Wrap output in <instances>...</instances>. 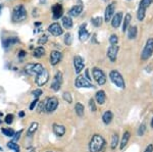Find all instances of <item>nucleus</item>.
I'll use <instances>...</instances> for the list:
<instances>
[{
  "instance_id": "1",
  "label": "nucleus",
  "mask_w": 153,
  "mask_h": 152,
  "mask_svg": "<svg viewBox=\"0 0 153 152\" xmlns=\"http://www.w3.org/2000/svg\"><path fill=\"white\" fill-rule=\"evenodd\" d=\"M104 145L105 140L103 139V137L100 135H94L89 144V150L90 152H99Z\"/></svg>"
},
{
  "instance_id": "2",
  "label": "nucleus",
  "mask_w": 153,
  "mask_h": 152,
  "mask_svg": "<svg viewBox=\"0 0 153 152\" xmlns=\"http://www.w3.org/2000/svg\"><path fill=\"white\" fill-rule=\"evenodd\" d=\"M27 10L25 8L24 5L19 4V5H16L12 10V14H11V19L14 23H19V22H24L25 19H27Z\"/></svg>"
},
{
  "instance_id": "3",
  "label": "nucleus",
  "mask_w": 153,
  "mask_h": 152,
  "mask_svg": "<svg viewBox=\"0 0 153 152\" xmlns=\"http://www.w3.org/2000/svg\"><path fill=\"white\" fill-rule=\"evenodd\" d=\"M43 70H44L43 65H40V63H28L25 67V72L28 73V75L36 76V77L39 73L43 72Z\"/></svg>"
},
{
  "instance_id": "4",
  "label": "nucleus",
  "mask_w": 153,
  "mask_h": 152,
  "mask_svg": "<svg viewBox=\"0 0 153 152\" xmlns=\"http://www.w3.org/2000/svg\"><path fill=\"white\" fill-rule=\"evenodd\" d=\"M109 78L111 80V82L114 84L117 87L120 88V89H125V81L123 79V76L120 75L117 70H111L109 73Z\"/></svg>"
},
{
  "instance_id": "5",
  "label": "nucleus",
  "mask_w": 153,
  "mask_h": 152,
  "mask_svg": "<svg viewBox=\"0 0 153 152\" xmlns=\"http://www.w3.org/2000/svg\"><path fill=\"white\" fill-rule=\"evenodd\" d=\"M58 107V100L55 97H49L44 101V108L46 112L50 113V112L55 111L56 108Z\"/></svg>"
},
{
  "instance_id": "6",
  "label": "nucleus",
  "mask_w": 153,
  "mask_h": 152,
  "mask_svg": "<svg viewBox=\"0 0 153 152\" xmlns=\"http://www.w3.org/2000/svg\"><path fill=\"white\" fill-rule=\"evenodd\" d=\"M152 53H153V38H149L147 40L146 45H145V47L142 51L141 58L143 60H146L152 55Z\"/></svg>"
},
{
  "instance_id": "7",
  "label": "nucleus",
  "mask_w": 153,
  "mask_h": 152,
  "mask_svg": "<svg viewBox=\"0 0 153 152\" xmlns=\"http://www.w3.org/2000/svg\"><path fill=\"white\" fill-rule=\"evenodd\" d=\"M92 73H93V77L96 82L98 83L99 85H103L106 83V76L105 73L98 67H94L92 70Z\"/></svg>"
},
{
  "instance_id": "8",
  "label": "nucleus",
  "mask_w": 153,
  "mask_h": 152,
  "mask_svg": "<svg viewBox=\"0 0 153 152\" xmlns=\"http://www.w3.org/2000/svg\"><path fill=\"white\" fill-rule=\"evenodd\" d=\"M75 85L76 88H94V86L91 84L90 81H88V79L84 78L83 76H80L76 79Z\"/></svg>"
},
{
  "instance_id": "9",
  "label": "nucleus",
  "mask_w": 153,
  "mask_h": 152,
  "mask_svg": "<svg viewBox=\"0 0 153 152\" xmlns=\"http://www.w3.org/2000/svg\"><path fill=\"white\" fill-rule=\"evenodd\" d=\"M62 84V73L60 72H57L54 76V79H53V82L51 84V89L53 91H59L60 89V86Z\"/></svg>"
},
{
  "instance_id": "10",
  "label": "nucleus",
  "mask_w": 153,
  "mask_h": 152,
  "mask_svg": "<svg viewBox=\"0 0 153 152\" xmlns=\"http://www.w3.org/2000/svg\"><path fill=\"white\" fill-rule=\"evenodd\" d=\"M49 80V73L47 72V70L44 68L43 72L41 73H39L36 77V84L38 86H44Z\"/></svg>"
},
{
  "instance_id": "11",
  "label": "nucleus",
  "mask_w": 153,
  "mask_h": 152,
  "mask_svg": "<svg viewBox=\"0 0 153 152\" xmlns=\"http://www.w3.org/2000/svg\"><path fill=\"white\" fill-rule=\"evenodd\" d=\"M74 67H75V72L76 73H80L83 70L84 67H85V62L80 55H76L74 57Z\"/></svg>"
},
{
  "instance_id": "12",
  "label": "nucleus",
  "mask_w": 153,
  "mask_h": 152,
  "mask_svg": "<svg viewBox=\"0 0 153 152\" xmlns=\"http://www.w3.org/2000/svg\"><path fill=\"white\" fill-rule=\"evenodd\" d=\"M49 33H51L53 36H60L63 33V30L61 26L58 23H53L48 27Z\"/></svg>"
},
{
  "instance_id": "13",
  "label": "nucleus",
  "mask_w": 153,
  "mask_h": 152,
  "mask_svg": "<svg viewBox=\"0 0 153 152\" xmlns=\"http://www.w3.org/2000/svg\"><path fill=\"white\" fill-rule=\"evenodd\" d=\"M61 58H62V54L61 52H59L57 50H53L50 53V65H56L60 62Z\"/></svg>"
},
{
  "instance_id": "14",
  "label": "nucleus",
  "mask_w": 153,
  "mask_h": 152,
  "mask_svg": "<svg viewBox=\"0 0 153 152\" xmlns=\"http://www.w3.org/2000/svg\"><path fill=\"white\" fill-rule=\"evenodd\" d=\"M114 7H115L114 2L108 4L107 7H106L105 13H104V19H105V22H107V23L111 19V18L113 16V13H114Z\"/></svg>"
},
{
  "instance_id": "15",
  "label": "nucleus",
  "mask_w": 153,
  "mask_h": 152,
  "mask_svg": "<svg viewBox=\"0 0 153 152\" xmlns=\"http://www.w3.org/2000/svg\"><path fill=\"white\" fill-rule=\"evenodd\" d=\"M117 52H118V46L117 45H111L107 50V56L110 59L111 62H114L115 59H117Z\"/></svg>"
},
{
  "instance_id": "16",
  "label": "nucleus",
  "mask_w": 153,
  "mask_h": 152,
  "mask_svg": "<svg viewBox=\"0 0 153 152\" xmlns=\"http://www.w3.org/2000/svg\"><path fill=\"white\" fill-rule=\"evenodd\" d=\"M62 13H63V7L61 4H54L52 6V16H53V19H57L59 18L62 16Z\"/></svg>"
},
{
  "instance_id": "17",
  "label": "nucleus",
  "mask_w": 153,
  "mask_h": 152,
  "mask_svg": "<svg viewBox=\"0 0 153 152\" xmlns=\"http://www.w3.org/2000/svg\"><path fill=\"white\" fill-rule=\"evenodd\" d=\"M52 130H53V133L55 134L57 137H62L63 135L65 134V127L62 126V125L53 124Z\"/></svg>"
},
{
  "instance_id": "18",
  "label": "nucleus",
  "mask_w": 153,
  "mask_h": 152,
  "mask_svg": "<svg viewBox=\"0 0 153 152\" xmlns=\"http://www.w3.org/2000/svg\"><path fill=\"white\" fill-rule=\"evenodd\" d=\"M122 21H123V12H117V13L113 16L112 18V22H111V24L113 28H118L122 24Z\"/></svg>"
},
{
  "instance_id": "19",
  "label": "nucleus",
  "mask_w": 153,
  "mask_h": 152,
  "mask_svg": "<svg viewBox=\"0 0 153 152\" xmlns=\"http://www.w3.org/2000/svg\"><path fill=\"white\" fill-rule=\"evenodd\" d=\"M89 36H90V34H89V32L86 29V24H82L80 28V31H79V38H80V40L86 41L89 38Z\"/></svg>"
},
{
  "instance_id": "20",
  "label": "nucleus",
  "mask_w": 153,
  "mask_h": 152,
  "mask_svg": "<svg viewBox=\"0 0 153 152\" xmlns=\"http://www.w3.org/2000/svg\"><path fill=\"white\" fill-rule=\"evenodd\" d=\"M83 11V6L82 5H75L74 7H71L70 9V11H68V14H70L71 16H79L81 13H82Z\"/></svg>"
},
{
  "instance_id": "21",
  "label": "nucleus",
  "mask_w": 153,
  "mask_h": 152,
  "mask_svg": "<svg viewBox=\"0 0 153 152\" xmlns=\"http://www.w3.org/2000/svg\"><path fill=\"white\" fill-rule=\"evenodd\" d=\"M19 38H16V37H10V38L4 39V40L2 41V44H3L4 48H8L9 46H12L13 44L19 43Z\"/></svg>"
},
{
  "instance_id": "22",
  "label": "nucleus",
  "mask_w": 153,
  "mask_h": 152,
  "mask_svg": "<svg viewBox=\"0 0 153 152\" xmlns=\"http://www.w3.org/2000/svg\"><path fill=\"white\" fill-rule=\"evenodd\" d=\"M96 101H97V103L99 104H104L105 102V99H106V95H105V92L102 91V90H100V91H98L96 93Z\"/></svg>"
},
{
  "instance_id": "23",
  "label": "nucleus",
  "mask_w": 153,
  "mask_h": 152,
  "mask_svg": "<svg viewBox=\"0 0 153 152\" xmlns=\"http://www.w3.org/2000/svg\"><path fill=\"white\" fill-rule=\"evenodd\" d=\"M44 54H45V49L42 47V46L37 47L33 52V56L36 58H40V57H42V56H44Z\"/></svg>"
},
{
  "instance_id": "24",
  "label": "nucleus",
  "mask_w": 153,
  "mask_h": 152,
  "mask_svg": "<svg viewBox=\"0 0 153 152\" xmlns=\"http://www.w3.org/2000/svg\"><path fill=\"white\" fill-rule=\"evenodd\" d=\"M113 119V114L111 111H106L104 112V114H103L102 116V119H103V122H104L105 125H108L110 124Z\"/></svg>"
},
{
  "instance_id": "25",
  "label": "nucleus",
  "mask_w": 153,
  "mask_h": 152,
  "mask_svg": "<svg viewBox=\"0 0 153 152\" xmlns=\"http://www.w3.org/2000/svg\"><path fill=\"white\" fill-rule=\"evenodd\" d=\"M38 126H39L38 122H32L31 126H30L29 129H28V132H27V134H28L29 137H32L34 134L36 133L37 129H38Z\"/></svg>"
},
{
  "instance_id": "26",
  "label": "nucleus",
  "mask_w": 153,
  "mask_h": 152,
  "mask_svg": "<svg viewBox=\"0 0 153 152\" xmlns=\"http://www.w3.org/2000/svg\"><path fill=\"white\" fill-rule=\"evenodd\" d=\"M62 24L65 29H71V27H73V21H71V16H63Z\"/></svg>"
},
{
  "instance_id": "27",
  "label": "nucleus",
  "mask_w": 153,
  "mask_h": 152,
  "mask_svg": "<svg viewBox=\"0 0 153 152\" xmlns=\"http://www.w3.org/2000/svg\"><path fill=\"white\" fill-rule=\"evenodd\" d=\"M75 110H76V113L78 114L79 116H84V111H85V108H84V105L80 102L76 104L75 106Z\"/></svg>"
},
{
  "instance_id": "28",
  "label": "nucleus",
  "mask_w": 153,
  "mask_h": 152,
  "mask_svg": "<svg viewBox=\"0 0 153 152\" xmlns=\"http://www.w3.org/2000/svg\"><path fill=\"white\" fill-rule=\"evenodd\" d=\"M128 37L129 39H135L137 37V27H130L128 30Z\"/></svg>"
},
{
  "instance_id": "29",
  "label": "nucleus",
  "mask_w": 153,
  "mask_h": 152,
  "mask_svg": "<svg viewBox=\"0 0 153 152\" xmlns=\"http://www.w3.org/2000/svg\"><path fill=\"white\" fill-rule=\"evenodd\" d=\"M131 19H132V16H131L130 13H127L125 16V21H124V24H123V32L127 31L128 27H129V24H130Z\"/></svg>"
},
{
  "instance_id": "30",
  "label": "nucleus",
  "mask_w": 153,
  "mask_h": 152,
  "mask_svg": "<svg viewBox=\"0 0 153 152\" xmlns=\"http://www.w3.org/2000/svg\"><path fill=\"white\" fill-rule=\"evenodd\" d=\"M130 139V133L129 132H126L124 134V136H123V139H122V142H120V149H124V147L128 144V141H129Z\"/></svg>"
},
{
  "instance_id": "31",
  "label": "nucleus",
  "mask_w": 153,
  "mask_h": 152,
  "mask_svg": "<svg viewBox=\"0 0 153 152\" xmlns=\"http://www.w3.org/2000/svg\"><path fill=\"white\" fill-rule=\"evenodd\" d=\"M7 147H8L9 149H12V150H14V152H19V151H21L19 144H16L14 141L8 142V143H7Z\"/></svg>"
},
{
  "instance_id": "32",
  "label": "nucleus",
  "mask_w": 153,
  "mask_h": 152,
  "mask_svg": "<svg viewBox=\"0 0 153 152\" xmlns=\"http://www.w3.org/2000/svg\"><path fill=\"white\" fill-rule=\"evenodd\" d=\"M152 2H153V0H141L139 7L143 9H146L147 7H149V5H151Z\"/></svg>"
},
{
  "instance_id": "33",
  "label": "nucleus",
  "mask_w": 153,
  "mask_h": 152,
  "mask_svg": "<svg viewBox=\"0 0 153 152\" xmlns=\"http://www.w3.org/2000/svg\"><path fill=\"white\" fill-rule=\"evenodd\" d=\"M145 13H146V9H143V8H140L138 9V12H137V18L139 21H143L145 18Z\"/></svg>"
},
{
  "instance_id": "34",
  "label": "nucleus",
  "mask_w": 153,
  "mask_h": 152,
  "mask_svg": "<svg viewBox=\"0 0 153 152\" xmlns=\"http://www.w3.org/2000/svg\"><path fill=\"white\" fill-rule=\"evenodd\" d=\"M91 22H92L93 26L100 27L101 24H102V19H101L100 16H96V18H93L92 19H91Z\"/></svg>"
},
{
  "instance_id": "35",
  "label": "nucleus",
  "mask_w": 153,
  "mask_h": 152,
  "mask_svg": "<svg viewBox=\"0 0 153 152\" xmlns=\"http://www.w3.org/2000/svg\"><path fill=\"white\" fill-rule=\"evenodd\" d=\"M2 133H3L4 135H5L6 137H13L14 136V131L10 128L8 129H2Z\"/></svg>"
},
{
  "instance_id": "36",
  "label": "nucleus",
  "mask_w": 153,
  "mask_h": 152,
  "mask_svg": "<svg viewBox=\"0 0 153 152\" xmlns=\"http://www.w3.org/2000/svg\"><path fill=\"white\" fill-rule=\"evenodd\" d=\"M117 143H118V136L117 134H113L112 138H111V148L114 149L115 147H117Z\"/></svg>"
},
{
  "instance_id": "37",
  "label": "nucleus",
  "mask_w": 153,
  "mask_h": 152,
  "mask_svg": "<svg viewBox=\"0 0 153 152\" xmlns=\"http://www.w3.org/2000/svg\"><path fill=\"white\" fill-rule=\"evenodd\" d=\"M73 42V38H71V33H66L65 36V43L66 45H71Z\"/></svg>"
},
{
  "instance_id": "38",
  "label": "nucleus",
  "mask_w": 153,
  "mask_h": 152,
  "mask_svg": "<svg viewBox=\"0 0 153 152\" xmlns=\"http://www.w3.org/2000/svg\"><path fill=\"white\" fill-rule=\"evenodd\" d=\"M62 97H63V99H65V101L68 102V103H71V101H73V98H71V95L70 94V93H68V92H65V93H63Z\"/></svg>"
},
{
  "instance_id": "39",
  "label": "nucleus",
  "mask_w": 153,
  "mask_h": 152,
  "mask_svg": "<svg viewBox=\"0 0 153 152\" xmlns=\"http://www.w3.org/2000/svg\"><path fill=\"white\" fill-rule=\"evenodd\" d=\"M47 40H48V37L46 36V35H43L42 37H40V38H39L38 44H39V45H43V44H45L46 42H47Z\"/></svg>"
},
{
  "instance_id": "40",
  "label": "nucleus",
  "mask_w": 153,
  "mask_h": 152,
  "mask_svg": "<svg viewBox=\"0 0 153 152\" xmlns=\"http://www.w3.org/2000/svg\"><path fill=\"white\" fill-rule=\"evenodd\" d=\"M109 41L111 43V45H117V42H118V38L117 35H111L109 38Z\"/></svg>"
},
{
  "instance_id": "41",
  "label": "nucleus",
  "mask_w": 153,
  "mask_h": 152,
  "mask_svg": "<svg viewBox=\"0 0 153 152\" xmlns=\"http://www.w3.org/2000/svg\"><path fill=\"white\" fill-rule=\"evenodd\" d=\"M32 94L36 97V99H38V97H40L41 95L43 94V91H42L41 89H36V90H34V91L32 92Z\"/></svg>"
},
{
  "instance_id": "42",
  "label": "nucleus",
  "mask_w": 153,
  "mask_h": 152,
  "mask_svg": "<svg viewBox=\"0 0 153 152\" xmlns=\"http://www.w3.org/2000/svg\"><path fill=\"white\" fill-rule=\"evenodd\" d=\"M145 130H146V127H145L144 124H142L141 126H140L139 130H138V135H139V136H143L145 133Z\"/></svg>"
},
{
  "instance_id": "43",
  "label": "nucleus",
  "mask_w": 153,
  "mask_h": 152,
  "mask_svg": "<svg viewBox=\"0 0 153 152\" xmlns=\"http://www.w3.org/2000/svg\"><path fill=\"white\" fill-rule=\"evenodd\" d=\"M89 106H90V110L91 111H96V105H95V102L93 99H90V101H89Z\"/></svg>"
},
{
  "instance_id": "44",
  "label": "nucleus",
  "mask_w": 153,
  "mask_h": 152,
  "mask_svg": "<svg viewBox=\"0 0 153 152\" xmlns=\"http://www.w3.org/2000/svg\"><path fill=\"white\" fill-rule=\"evenodd\" d=\"M12 122H13V116H12V114H7L5 116V122L8 125H10Z\"/></svg>"
},
{
  "instance_id": "45",
  "label": "nucleus",
  "mask_w": 153,
  "mask_h": 152,
  "mask_svg": "<svg viewBox=\"0 0 153 152\" xmlns=\"http://www.w3.org/2000/svg\"><path fill=\"white\" fill-rule=\"evenodd\" d=\"M37 103H38V99H35V100H34V101L31 103V105H30V109H31V110H33V109L36 107Z\"/></svg>"
},
{
  "instance_id": "46",
  "label": "nucleus",
  "mask_w": 153,
  "mask_h": 152,
  "mask_svg": "<svg viewBox=\"0 0 153 152\" xmlns=\"http://www.w3.org/2000/svg\"><path fill=\"white\" fill-rule=\"evenodd\" d=\"M22 132L23 131H19V133H16V134H14V140H18V139H19V137H21V134H22Z\"/></svg>"
},
{
  "instance_id": "47",
  "label": "nucleus",
  "mask_w": 153,
  "mask_h": 152,
  "mask_svg": "<svg viewBox=\"0 0 153 152\" xmlns=\"http://www.w3.org/2000/svg\"><path fill=\"white\" fill-rule=\"evenodd\" d=\"M153 151V146L152 145H149L146 148V150H145V152H152Z\"/></svg>"
},
{
  "instance_id": "48",
  "label": "nucleus",
  "mask_w": 153,
  "mask_h": 152,
  "mask_svg": "<svg viewBox=\"0 0 153 152\" xmlns=\"http://www.w3.org/2000/svg\"><path fill=\"white\" fill-rule=\"evenodd\" d=\"M25 54H26V52H25L24 50H21V51H19V57H24Z\"/></svg>"
},
{
  "instance_id": "49",
  "label": "nucleus",
  "mask_w": 153,
  "mask_h": 152,
  "mask_svg": "<svg viewBox=\"0 0 153 152\" xmlns=\"http://www.w3.org/2000/svg\"><path fill=\"white\" fill-rule=\"evenodd\" d=\"M86 77L88 78V81H90V76H89V70H86Z\"/></svg>"
},
{
  "instance_id": "50",
  "label": "nucleus",
  "mask_w": 153,
  "mask_h": 152,
  "mask_svg": "<svg viewBox=\"0 0 153 152\" xmlns=\"http://www.w3.org/2000/svg\"><path fill=\"white\" fill-rule=\"evenodd\" d=\"M24 116H25V112H24V111H21V112H19V116L23 117Z\"/></svg>"
},
{
  "instance_id": "51",
  "label": "nucleus",
  "mask_w": 153,
  "mask_h": 152,
  "mask_svg": "<svg viewBox=\"0 0 153 152\" xmlns=\"http://www.w3.org/2000/svg\"><path fill=\"white\" fill-rule=\"evenodd\" d=\"M3 8V5H2V4H0V12H1V9Z\"/></svg>"
},
{
  "instance_id": "52",
  "label": "nucleus",
  "mask_w": 153,
  "mask_h": 152,
  "mask_svg": "<svg viewBox=\"0 0 153 152\" xmlns=\"http://www.w3.org/2000/svg\"><path fill=\"white\" fill-rule=\"evenodd\" d=\"M151 127L153 128V119H152V121H151Z\"/></svg>"
},
{
  "instance_id": "53",
  "label": "nucleus",
  "mask_w": 153,
  "mask_h": 152,
  "mask_svg": "<svg viewBox=\"0 0 153 152\" xmlns=\"http://www.w3.org/2000/svg\"><path fill=\"white\" fill-rule=\"evenodd\" d=\"M0 151H2V148H0Z\"/></svg>"
},
{
  "instance_id": "54",
  "label": "nucleus",
  "mask_w": 153,
  "mask_h": 152,
  "mask_svg": "<svg viewBox=\"0 0 153 152\" xmlns=\"http://www.w3.org/2000/svg\"><path fill=\"white\" fill-rule=\"evenodd\" d=\"M46 152H52V151H46Z\"/></svg>"
},
{
  "instance_id": "55",
  "label": "nucleus",
  "mask_w": 153,
  "mask_h": 152,
  "mask_svg": "<svg viewBox=\"0 0 153 152\" xmlns=\"http://www.w3.org/2000/svg\"><path fill=\"white\" fill-rule=\"evenodd\" d=\"M2 116V113H0V116Z\"/></svg>"
},
{
  "instance_id": "56",
  "label": "nucleus",
  "mask_w": 153,
  "mask_h": 152,
  "mask_svg": "<svg viewBox=\"0 0 153 152\" xmlns=\"http://www.w3.org/2000/svg\"><path fill=\"white\" fill-rule=\"evenodd\" d=\"M103 1H107V0H103Z\"/></svg>"
}]
</instances>
